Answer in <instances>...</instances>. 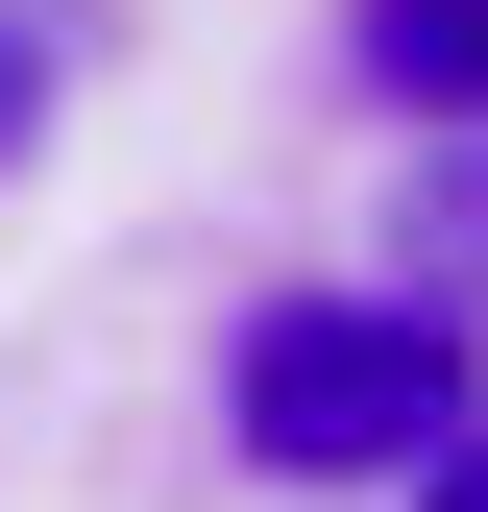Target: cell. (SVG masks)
<instances>
[{
    "instance_id": "cell-1",
    "label": "cell",
    "mask_w": 488,
    "mask_h": 512,
    "mask_svg": "<svg viewBox=\"0 0 488 512\" xmlns=\"http://www.w3.org/2000/svg\"><path fill=\"white\" fill-rule=\"evenodd\" d=\"M220 415H244L269 488H391V464H440L488 415V366H464V317H415V293H269L220 342Z\"/></svg>"
},
{
    "instance_id": "cell-2",
    "label": "cell",
    "mask_w": 488,
    "mask_h": 512,
    "mask_svg": "<svg viewBox=\"0 0 488 512\" xmlns=\"http://www.w3.org/2000/svg\"><path fill=\"white\" fill-rule=\"evenodd\" d=\"M342 98L415 122V147H440V122H488V0H342Z\"/></svg>"
},
{
    "instance_id": "cell-3",
    "label": "cell",
    "mask_w": 488,
    "mask_h": 512,
    "mask_svg": "<svg viewBox=\"0 0 488 512\" xmlns=\"http://www.w3.org/2000/svg\"><path fill=\"white\" fill-rule=\"evenodd\" d=\"M391 293H415V317L488 293V122H440V171H415V220H391Z\"/></svg>"
},
{
    "instance_id": "cell-4",
    "label": "cell",
    "mask_w": 488,
    "mask_h": 512,
    "mask_svg": "<svg viewBox=\"0 0 488 512\" xmlns=\"http://www.w3.org/2000/svg\"><path fill=\"white\" fill-rule=\"evenodd\" d=\"M25 147H49V25L0 0V171H25Z\"/></svg>"
},
{
    "instance_id": "cell-5",
    "label": "cell",
    "mask_w": 488,
    "mask_h": 512,
    "mask_svg": "<svg viewBox=\"0 0 488 512\" xmlns=\"http://www.w3.org/2000/svg\"><path fill=\"white\" fill-rule=\"evenodd\" d=\"M391 488H415V512H488V415L440 439V464H391Z\"/></svg>"
}]
</instances>
